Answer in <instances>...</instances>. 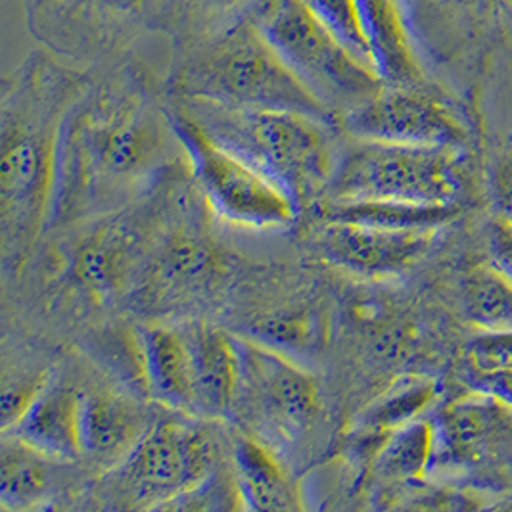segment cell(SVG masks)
<instances>
[{
    "mask_svg": "<svg viewBox=\"0 0 512 512\" xmlns=\"http://www.w3.org/2000/svg\"><path fill=\"white\" fill-rule=\"evenodd\" d=\"M58 142L50 221H68L121 202L169 158L175 133L144 66L129 56L91 70Z\"/></svg>",
    "mask_w": 512,
    "mask_h": 512,
    "instance_id": "cell-1",
    "label": "cell"
},
{
    "mask_svg": "<svg viewBox=\"0 0 512 512\" xmlns=\"http://www.w3.org/2000/svg\"><path fill=\"white\" fill-rule=\"evenodd\" d=\"M91 75L37 48L2 81L0 219L2 248L14 265L50 221L60 133Z\"/></svg>",
    "mask_w": 512,
    "mask_h": 512,
    "instance_id": "cell-2",
    "label": "cell"
},
{
    "mask_svg": "<svg viewBox=\"0 0 512 512\" xmlns=\"http://www.w3.org/2000/svg\"><path fill=\"white\" fill-rule=\"evenodd\" d=\"M165 94L231 108L294 110L340 129V121L288 68L256 18L183 48H171Z\"/></svg>",
    "mask_w": 512,
    "mask_h": 512,
    "instance_id": "cell-3",
    "label": "cell"
},
{
    "mask_svg": "<svg viewBox=\"0 0 512 512\" xmlns=\"http://www.w3.org/2000/svg\"><path fill=\"white\" fill-rule=\"evenodd\" d=\"M169 102L211 139L273 177L300 210L326 196L338 160L332 135L338 127L294 110L231 108L175 98Z\"/></svg>",
    "mask_w": 512,
    "mask_h": 512,
    "instance_id": "cell-4",
    "label": "cell"
},
{
    "mask_svg": "<svg viewBox=\"0 0 512 512\" xmlns=\"http://www.w3.org/2000/svg\"><path fill=\"white\" fill-rule=\"evenodd\" d=\"M461 190L457 148L351 139L338 152L326 198L447 206L455 204Z\"/></svg>",
    "mask_w": 512,
    "mask_h": 512,
    "instance_id": "cell-5",
    "label": "cell"
},
{
    "mask_svg": "<svg viewBox=\"0 0 512 512\" xmlns=\"http://www.w3.org/2000/svg\"><path fill=\"white\" fill-rule=\"evenodd\" d=\"M256 22L288 68L338 121L382 87L373 66L336 39L302 0H267Z\"/></svg>",
    "mask_w": 512,
    "mask_h": 512,
    "instance_id": "cell-6",
    "label": "cell"
},
{
    "mask_svg": "<svg viewBox=\"0 0 512 512\" xmlns=\"http://www.w3.org/2000/svg\"><path fill=\"white\" fill-rule=\"evenodd\" d=\"M175 133L213 211L234 225L279 229L298 217L296 200L279 183L210 135L169 102Z\"/></svg>",
    "mask_w": 512,
    "mask_h": 512,
    "instance_id": "cell-7",
    "label": "cell"
},
{
    "mask_svg": "<svg viewBox=\"0 0 512 512\" xmlns=\"http://www.w3.org/2000/svg\"><path fill=\"white\" fill-rule=\"evenodd\" d=\"M22 6L39 47L87 70L127 58L148 31L146 0H22Z\"/></svg>",
    "mask_w": 512,
    "mask_h": 512,
    "instance_id": "cell-8",
    "label": "cell"
},
{
    "mask_svg": "<svg viewBox=\"0 0 512 512\" xmlns=\"http://www.w3.org/2000/svg\"><path fill=\"white\" fill-rule=\"evenodd\" d=\"M217 465V443L202 424L162 419L110 474L125 507L165 511L171 501L208 480Z\"/></svg>",
    "mask_w": 512,
    "mask_h": 512,
    "instance_id": "cell-9",
    "label": "cell"
},
{
    "mask_svg": "<svg viewBox=\"0 0 512 512\" xmlns=\"http://www.w3.org/2000/svg\"><path fill=\"white\" fill-rule=\"evenodd\" d=\"M240 380L234 409L242 411L259 434L284 440L298 436L319 407L315 378L279 350L240 340Z\"/></svg>",
    "mask_w": 512,
    "mask_h": 512,
    "instance_id": "cell-10",
    "label": "cell"
},
{
    "mask_svg": "<svg viewBox=\"0 0 512 512\" xmlns=\"http://www.w3.org/2000/svg\"><path fill=\"white\" fill-rule=\"evenodd\" d=\"M350 139L459 148L466 140L465 121L455 108L424 85H382L365 102L340 117Z\"/></svg>",
    "mask_w": 512,
    "mask_h": 512,
    "instance_id": "cell-11",
    "label": "cell"
},
{
    "mask_svg": "<svg viewBox=\"0 0 512 512\" xmlns=\"http://www.w3.org/2000/svg\"><path fill=\"white\" fill-rule=\"evenodd\" d=\"M438 231H394L351 221H325L323 256L363 279H392L413 269L432 250Z\"/></svg>",
    "mask_w": 512,
    "mask_h": 512,
    "instance_id": "cell-12",
    "label": "cell"
},
{
    "mask_svg": "<svg viewBox=\"0 0 512 512\" xmlns=\"http://www.w3.org/2000/svg\"><path fill=\"white\" fill-rule=\"evenodd\" d=\"M432 424V470L476 468L512 443V407L489 392L449 403Z\"/></svg>",
    "mask_w": 512,
    "mask_h": 512,
    "instance_id": "cell-13",
    "label": "cell"
},
{
    "mask_svg": "<svg viewBox=\"0 0 512 512\" xmlns=\"http://www.w3.org/2000/svg\"><path fill=\"white\" fill-rule=\"evenodd\" d=\"M371 66L382 85L428 83L417 35L403 0H359Z\"/></svg>",
    "mask_w": 512,
    "mask_h": 512,
    "instance_id": "cell-14",
    "label": "cell"
},
{
    "mask_svg": "<svg viewBox=\"0 0 512 512\" xmlns=\"http://www.w3.org/2000/svg\"><path fill=\"white\" fill-rule=\"evenodd\" d=\"M152 424L131 397L112 390L83 392L81 457L110 472L131 455Z\"/></svg>",
    "mask_w": 512,
    "mask_h": 512,
    "instance_id": "cell-15",
    "label": "cell"
},
{
    "mask_svg": "<svg viewBox=\"0 0 512 512\" xmlns=\"http://www.w3.org/2000/svg\"><path fill=\"white\" fill-rule=\"evenodd\" d=\"M139 371L148 394L169 409L196 417L194 363L185 328L152 326L137 340Z\"/></svg>",
    "mask_w": 512,
    "mask_h": 512,
    "instance_id": "cell-16",
    "label": "cell"
},
{
    "mask_svg": "<svg viewBox=\"0 0 512 512\" xmlns=\"http://www.w3.org/2000/svg\"><path fill=\"white\" fill-rule=\"evenodd\" d=\"M185 330L194 363L196 417H229L242 367L240 340L217 326L196 325Z\"/></svg>",
    "mask_w": 512,
    "mask_h": 512,
    "instance_id": "cell-17",
    "label": "cell"
},
{
    "mask_svg": "<svg viewBox=\"0 0 512 512\" xmlns=\"http://www.w3.org/2000/svg\"><path fill=\"white\" fill-rule=\"evenodd\" d=\"M267 0H146V27L183 48L256 18Z\"/></svg>",
    "mask_w": 512,
    "mask_h": 512,
    "instance_id": "cell-18",
    "label": "cell"
},
{
    "mask_svg": "<svg viewBox=\"0 0 512 512\" xmlns=\"http://www.w3.org/2000/svg\"><path fill=\"white\" fill-rule=\"evenodd\" d=\"M81 405V390L50 376L20 422L2 434H14L48 457L73 463L81 457Z\"/></svg>",
    "mask_w": 512,
    "mask_h": 512,
    "instance_id": "cell-19",
    "label": "cell"
},
{
    "mask_svg": "<svg viewBox=\"0 0 512 512\" xmlns=\"http://www.w3.org/2000/svg\"><path fill=\"white\" fill-rule=\"evenodd\" d=\"M68 463L48 457L14 434H2L0 509L24 512L47 507L64 489L62 466Z\"/></svg>",
    "mask_w": 512,
    "mask_h": 512,
    "instance_id": "cell-20",
    "label": "cell"
},
{
    "mask_svg": "<svg viewBox=\"0 0 512 512\" xmlns=\"http://www.w3.org/2000/svg\"><path fill=\"white\" fill-rule=\"evenodd\" d=\"M233 468L244 511H302L296 480L265 440L240 436L234 442Z\"/></svg>",
    "mask_w": 512,
    "mask_h": 512,
    "instance_id": "cell-21",
    "label": "cell"
},
{
    "mask_svg": "<svg viewBox=\"0 0 512 512\" xmlns=\"http://www.w3.org/2000/svg\"><path fill=\"white\" fill-rule=\"evenodd\" d=\"M133 248L129 236L116 227H98L73 246L70 277L94 302H108L129 279Z\"/></svg>",
    "mask_w": 512,
    "mask_h": 512,
    "instance_id": "cell-22",
    "label": "cell"
},
{
    "mask_svg": "<svg viewBox=\"0 0 512 512\" xmlns=\"http://www.w3.org/2000/svg\"><path fill=\"white\" fill-rule=\"evenodd\" d=\"M434 397L436 386L430 380H403L390 388L351 424L357 455L373 461L382 442L399 426L419 419Z\"/></svg>",
    "mask_w": 512,
    "mask_h": 512,
    "instance_id": "cell-23",
    "label": "cell"
},
{
    "mask_svg": "<svg viewBox=\"0 0 512 512\" xmlns=\"http://www.w3.org/2000/svg\"><path fill=\"white\" fill-rule=\"evenodd\" d=\"M325 206L326 221H351L394 231H438L459 215L457 204L422 206L388 200H328Z\"/></svg>",
    "mask_w": 512,
    "mask_h": 512,
    "instance_id": "cell-24",
    "label": "cell"
},
{
    "mask_svg": "<svg viewBox=\"0 0 512 512\" xmlns=\"http://www.w3.org/2000/svg\"><path fill=\"white\" fill-rule=\"evenodd\" d=\"M434 424L415 419L394 430L374 455V472L392 482H417L432 472Z\"/></svg>",
    "mask_w": 512,
    "mask_h": 512,
    "instance_id": "cell-25",
    "label": "cell"
},
{
    "mask_svg": "<svg viewBox=\"0 0 512 512\" xmlns=\"http://www.w3.org/2000/svg\"><path fill=\"white\" fill-rule=\"evenodd\" d=\"M465 317L482 332L512 330V282L495 267L474 269L463 286Z\"/></svg>",
    "mask_w": 512,
    "mask_h": 512,
    "instance_id": "cell-26",
    "label": "cell"
},
{
    "mask_svg": "<svg viewBox=\"0 0 512 512\" xmlns=\"http://www.w3.org/2000/svg\"><path fill=\"white\" fill-rule=\"evenodd\" d=\"M215 263L210 242L200 234L179 231L167 238L163 246L162 271L167 279L192 282L206 279Z\"/></svg>",
    "mask_w": 512,
    "mask_h": 512,
    "instance_id": "cell-27",
    "label": "cell"
},
{
    "mask_svg": "<svg viewBox=\"0 0 512 512\" xmlns=\"http://www.w3.org/2000/svg\"><path fill=\"white\" fill-rule=\"evenodd\" d=\"M302 2L336 39H340L359 58L371 64L365 31L361 24L359 0H302Z\"/></svg>",
    "mask_w": 512,
    "mask_h": 512,
    "instance_id": "cell-28",
    "label": "cell"
},
{
    "mask_svg": "<svg viewBox=\"0 0 512 512\" xmlns=\"http://www.w3.org/2000/svg\"><path fill=\"white\" fill-rule=\"evenodd\" d=\"M52 374L48 371L41 373L20 374L14 380H4L2 386V403H0V419H2V432H10L20 419L27 413L31 403L41 394L47 386Z\"/></svg>",
    "mask_w": 512,
    "mask_h": 512,
    "instance_id": "cell-29",
    "label": "cell"
},
{
    "mask_svg": "<svg viewBox=\"0 0 512 512\" xmlns=\"http://www.w3.org/2000/svg\"><path fill=\"white\" fill-rule=\"evenodd\" d=\"M466 355L474 373L511 369L512 330L482 332L468 342Z\"/></svg>",
    "mask_w": 512,
    "mask_h": 512,
    "instance_id": "cell-30",
    "label": "cell"
},
{
    "mask_svg": "<svg viewBox=\"0 0 512 512\" xmlns=\"http://www.w3.org/2000/svg\"><path fill=\"white\" fill-rule=\"evenodd\" d=\"M489 265L512 282V219L497 215L488 233Z\"/></svg>",
    "mask_w": 512,
    "mask_h": 512,
    "instance_id": "cell-31",
    "label": "cell"
},
{
    "mask_svg": "<svg viewBox=\"0 0 512 512\" xmlns=\"http://www.w3.org/2000/svg\"><path fill=\"white\" fill-rule=\"evenodd\" d=\"M491 192L499 215L512 219V150L505 152L493 165Z\"/></svg>",
    "mask_w": 512,
    "mask_h": 512,
    "instance_id": "cell-32",
    "label": "cell"
},
{
    "mask_svg": "<svg viewBox=\"0 0 512 512\" xmlns=\"http://www.w3.org/2000/svg\"><path fill=\"white\" fill-rule=\"evenodd\" d=\"M478 376L476 386L482 392H489L493 396L503 399L512 407V367L511 369H499L488 373H474Z\"/></svg>",
    "mask_w": 512,
    "mask_h": 512,
    "instance_id": "cell-33",
    "label": "cell"
},
{
    "mask_svg": "<svg viewBox=\"0 0 512 512\" xmlns=\"http://www.w3.org/2000/svg\"><path fill=\"white\" fill-rule=\"evenodd\" d=\"M453 2H463V4H472V2H476V0H453Z\"/></svg>",
    "mask_w": 512,
    "mask_h": 512,
    "instance_id": "cell-34",
    "label": "cell"
}]
</instances>
